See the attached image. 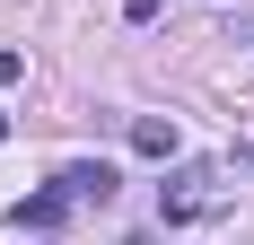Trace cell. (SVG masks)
Wrapping results in <instances>:
<instances>
[{"label":"cell","instance_id":"obj_1","mask_svg":"<svg viewBox=\"0 0 254 245\" xmlns=\"http://www.w3.org/2000/svg\"><path fill=\"white\" fill-rule=\"evenodd\" d=\"M219 210H228V175L210 167V158H193V167H176L158 184V219L167 228H202V219H219Z\"/></svg>","mask_w":254,"mask_h":245},{"label":"cell","instance_id":"obj_2","mask_svg":"<svg viewBox=\"0 0 254 245\" xmlns=\"http://www.w3.org/2000/svg\"><path fill=\"white\" fill-rule=\"evenodd\" d=\"M62 219H70V193H62V184H44V193H26L18 210H9V228H18V237H53Z\"/></svg>","mask_w":254,"mask_h":245},{"label":"cell","instance_id":"obj_6","mask_svg":"<svg viewBox=\"0 0 254 245\" xmlns=\"http://www.w3.org/2000/svg\"><path fill=\"white\" fill-rule=\"evenodd\" d=\"M123 18H140V26H149V18H158V0H123Z\"/></svg>","mask_w":254,"mask_h":245},{"label":"cell","instance_id":"obj_7","mask_svg":"<svg viewBox=\"0 0 254 245\" xmlns=\"http://www.w3.org/2000/svg\"><path fill=\"white\" fill-rule=\"evenodd\" d=\"M0 140H9V114H0Z\"/></svg>","mask_w":254,"mask_h":245},{"label":"cell","instance_id":"obj_5","mask_svg":"<svg viewBox=\"0 0 254 245\" xmlns=\"http://www.w3.org/2000/svg\"><path fill=\"white\" fill-rule=\"evenodd\" d=\"M18 79H26V53H9V44H0V88H18Z\"/></svg>","mask_w":254,"mask_h":245},{"label":"cell","instance_id":"obj_3","mask_svg":"<svg viewBox=\"0 0 254 245\" xmlns=\"http://www.w3.org/2000/svg\"><path fill=\"white\" fill-rule=\"evenodd\" d=\"M53 184H62L70 201H97V210L114 201V167H105V158H70V167L53 175Z\"/></svg>","mask_w":254,"mask_h":245},{"label":"cell","instance_id":"obj_4","mask_svg":"<svg viewBox=\"0 0 254 245\" xmlns=\"http://www.w3.org/2000/svg\"><path fill=\"white\" fill-rule=\"evenodd\" d=\"M131 149L140 158H176V122L167 114H131Z\"/></svg>","mask_w":254,"mask_h":245}]
</instances>
